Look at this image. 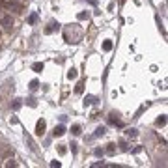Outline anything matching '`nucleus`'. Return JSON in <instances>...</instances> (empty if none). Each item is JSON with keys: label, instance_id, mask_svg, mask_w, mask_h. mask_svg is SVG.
I'll return each mask as SVG.
<instances>
[{"label": "nucleus", "instance_id": "6", "mask_svg": "<svg viewBox=\"0 0 168 168\" xmlns=\"http://www.w3.org/2000/svg\"><path fill=\"white\" fill-rule=\"evenodd\" d=\"M103 135H105V129H103V127H99V129L95 131V136H103Z\"/></svg>", "mask_w": 168, "mask_h": 168}, {"label": "nucleus", "instance_id": "8", "mask_svg": "<svg viewBox=\"0 0 168 168\" xmlns=\"http://www.w3.org/2000/svg\"><path fill=\"white\" fill-rule=\"evenodd\" d=\"M67 77H69V78H75V77H77V73H75V69H71V71L67 73Z\"/></svg>", "mask_w": 168, "mask_h": 168}, {"label": "nucleus", "instance_id": "10", "mask_svg": "<svg viewBox=\"0 0 168 168\" xmlns=\"http://www.w3.org/2000/svg\"><path fill=\"white\" fill-rule=\"evenodd\" d=\"M127 135H131V136H135V135H136V131H135V129H129V131H127Z\"/></svg>", "mask_w": 168, "mask_h": 168}, {"label": "nucleus", "instance_id": "4", "mask_svg": "<svg viewBox=\"0 0 168 168\" xmlns=\"http://www.w3.org/2000/svg\"><path fill=\"white\" fill-rule=\"evenodd\" d=\"M37 86H39V82H37V80H32V82H30V90H36Z\"/></svg>", "mask_w": 168, "mask_h": 168}, {"label": "nucleus", "instance_id": "7", "mask_svg": "<svg viewBox=\"0 0 168 168\" xmlns=\"http://www.w3.org/2000/svg\"><path fill=\"white\" fill-rule=\"evenodd\" d=\"M103 47H105V51H110V49H112V43H110V41H107Z\"/></svg>", "mask_w": 168, "mask_h": 168}, {"label": "nucleus", "instance_id": "9", "mask_svg": "<svg viewBox=\"0 0 168 168\" xmlns=\"http://www.w3.org/2000/svg\"><path fill=\"white\" fill-rule=\"evenodd\" d=\"M36 19H37L36 15H30V19H28V23H36Z\"/></svg>", "mask_w": 168, "mask_h": 168}, {"label": "nucleus", "instance_id": "2", "mask_svg": "<svg viewBox=\"0 0 168 168\" xmlns=\"http://www.w3.org/2000/svg\"><path fill=\"white\" fill-rule=\"evenodd\" d=\"M66 133V129H64V125H58V127L54 129V136H62Z\"/></svg>", "mask_w": 168, "mask_h": 168}, {"label": "nucleus", "instance_id": "5", "mask_svg": "<svg viewBox=\"0 0 168 168\" xmlns=\"http://www.w3.org/2000/svg\"><path fill=\"white\" fill-rule=\"evenodd\" d=\"M73 135H80V127H78V125H73Z\"/></svg>", "mask_w": 168, "mask_h": 168}, {"label": "nucleus", "instance_id": "1", "mask_svg": "<svg viewBox=\"0 0 168 168\" xmlns=\"http://www.w3.org/2000/svg\"><path fill=\"white\" fill-rule=\"evenodd\" d=\"M45 127H47V125H45V120H39V121H37V127H36V133L41 136V135L45 133Z\"/></svg>", "mask_w": 168, "mask_h": 168}, {"label": "nucleus", "instance_id": "3", "mask_svg": "<svg viewBox=\"0 0 168 168\" xmlns=\"http://www.w3.org/2000/svg\"><path fill=\"white\" fill-rule=\"evenodd\" d=\"M32 69H34L36 73H39L41 69H43V64H34V66H32Z\"/></svg>", "mask_w": 168, "mask_h": 168}]
</instances>
